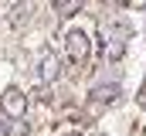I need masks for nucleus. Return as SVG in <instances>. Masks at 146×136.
I'll use <instances>...</instances> for the list:
<instances>
[{
    "instance_id": "obj_1",
    "label": "nucleus",
    "mask_w": 146,
    "mask_h": 136,
    "mask_svg": "<svg viewBox=\"0 0 146 136\" xmlns=\"http://www.w3.org/2000/svg\"><path fill=\"white\" fill-rule=\"evenodd\" d=\"M65 51H68V58H72L75 65L88 61V55H92V41H88V34H85V31H72L68 37H65Z\"/></svg>"
},
{
    "instance_id": "obj_2",
    "label": "nucleus",
    "mask_w": 146,
    "mask_h": 136,
    "mask_svg": "<svg viewBox=\"0 0 146 136\" xmlns=\"http://www.w3.org/2000/svg\"><path fill=\"white\" fill-rule=\"evenodd\" d=\"M0 105H3V112H7V116L21 119V116L27 112V95H24L21 89H7V92L0 95Z\"/></svg>"
},
{
    "instance_id": "obj_3",
    "label": "nucleus",
    "mask_w": 146,
    "mask_h": 136,
    "mask_svg": "<svg viewBox=\"0 0 146 136\" xmlns=\"http://www.w3.org/2000/svg\"><path fill=\"white\" fill-rule=\"evenodd\" d=\"M58 71H61V61H58L54 55H44V58H41V82H54Z\"/></svg>"
},
{
    "instance_id": "obj_4",
    "label": "nucleus",
    "mask_w": 146,
    "mask_h": 136,
    "mask_svg": "<svg viewBox=\"0 0 146 136\" xmlns=\"http://www.w3.org/2000/svg\"><path fill=\"white\" fill-rule=\"evenodd\" d=\"M82 3L85 0H54V14H61V17H72L82 10Z\"/></svg>"
},
{
    "instance_id": "obj_5",
    "label": "nucleus",
    "mask_w": 146,
    "mask_h": 136,
    "mask_svg": "<svg viewBox=\"0 0 146 136\" xmlns=\"http://www.w3.org/2000/svg\"><path fill=\"white\" fill-rule=\"evenodd\" d=\"M92 95H95V102H112L119 95V89H115V85H102V89H95Z\"/></svg>"
},
{
    "instance_id": "obj_6",
    "label": "nucleus",
    "mask_w": 146,
    "mask_h": 136,
    "mask_svg": "<svg viewBox=\"0 0 146 136\" xmlns=\"http://www.w3.org/2000/svg\"><path fill=\"white\" fill-rule=\"evenodd\" d=\"M27 17H31V7H27V3H17V7H14V27H24Z\"/></svg>"
},
{
    "instance_id": "obj_7",
    "label": "nucleus",
    "mask_w": 146,
    "mask_h": 136,
    "mask_svg": "<svg viewBox=\"0 0 146 136\" xmlns=\"http://www.w3.org/2000/svg\"><path fill=\"white\" fill-rule=\"evenodd\" d=\"M106 3H129V0H106Z\"/></svg>"
},
{
    "instance_id": "obj_8",
    "label": "nucleus",
    "mask_w": 146,
    "mask_h": 136,
    "mask_svg": "<svg viewBox=\"0 0 146 136\" xmlns=\"http://www.w3.org/2000/svg\"><path fill=\"white\" fill-rule=\"evenodd\" d=\"M68 136H82V133H68Z\"/></svg>"
}]
</instances>
